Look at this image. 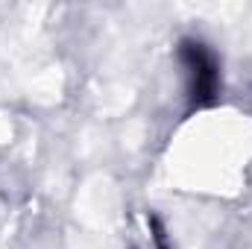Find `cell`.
<instances>
[{
    "label": "cell",
    "instance_id": "obj_1",
    "mask_svg": "<svg viewBox=\"0 0 252 249\" xmlns=\"http://www.w3.org/2000/svg\"><path fill=\"white\" fill-rule=\"evenodd\" d=\"M179 59L188 70L190 106H196V109L211 106L217 100V91H220V64L214 59V53L202 41H182Z\"/></svg>",
    "mask_w": 252,
    "mask_h": 249
},
{
    "label": "cell",
    "instance_id": "obj_2",
    "mask_svg": "<svg viewBox=\"0 0 252 249\" xmlns=\"http://www.w3.org/2000/svg\"><path fill=\"white\" fill-rule=\"evenodd\" d=\"M144 235H147V249H167V235L153 214L144 217Z\"/></svg>",
    "mask_w": 252,
    "mask_h": 249
}]
</instances>
